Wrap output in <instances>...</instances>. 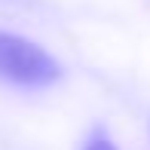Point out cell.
Returning <instances> with one entry per match:
<instances>
[{
  "label": "cell",
  "mask_w": 150,
  "mask_h": 150,
  "mask_svg": "<svg viewBox=\"0 0 150 150\" xmlns=\"http://www.w3.org/2000/svg\"><path fill=\"white\" fill-rule=\"evenodd\" d=\"M83 150H120V147L113 144V141L107 138L104 132H92L89 138H86V144H83Z\"/></svg>",
  "instance_id": "2"
},
{
  "label": "cell",
  "mask_w": 150,
  "mask_h": 150,
  "mask_svg": "<svg viewBox=\"0 0 150 150\" xmlns=\"http://www.w3.org/2000/svg\"><path fill=\"white\" fill-rule=\"evenodd\" d=\"M61 77V64L43 46L0 31V80L25 89H43Z\"/></svg>",
  "instance_id": "1"
}]
</instances>
